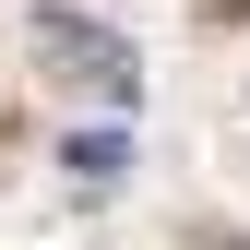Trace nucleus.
Listing matches in <instances>:
<instances>
[{
    "mask_svg": "<svg viewBox=\"0 0 250 250\" xmlns=\"http://www.w3.org/2000/svg\"><path fill=\"white\" fill-rule=\"evenodd\" d=\"M60 167L107 191V179H131V143H119V131H72V155H60Z\"/></svg>",
    "mask_w": 250,
    "mask_h": 250,
    "instance_id": "2",
    "label": "nucleus"
},
{
    "mask_svg": "<svg viewBox=\"0 0 250 250\" xmlns=\"http://www.w3.org/2000/svg\"><path fill=\"white\" fill-rule=\"evenodd\" d=\"M36 60H60V83H83V96H107V107H131L143 96V60L119 24H83V12H36Z\"/></svg>",
    "mask_w": 250,
    "mask_h": 250,
    "instance_id": "1",
    "label": "nucleus"
}]
</instances>
